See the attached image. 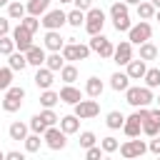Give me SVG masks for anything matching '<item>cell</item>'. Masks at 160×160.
I'll use <instances>...</instances> for the list:
<instances>
[{"label": "cell", "mask_w": 160, "mask_h": 160, "mask_svg": "<svg viewBox=\"0 0 160 160\" xmlns=\"http://www.w3.org/2000/svg\"><path fill=\"white\" fill-rule=\"evenodd\" d=\"M88 45H90V50H92V52H98V55H100V58H105V60H108V58H112V52H115L112 40H108L102 32L90 35V42H88Z\"/></svg>", "instance_id": "6da1fadb"}, {"label": "cell", "mask_w": 160, "mask_h": 160, "mask_svg": "<svg viewBox=\"0 0 160 160\" xmlns=\"http://www.w3.org/2000/svg\"><path fill=\"white\" fill-rule=\"evenodd\" d=\"M102 28H105V12L100 8H90L85 12V30L90 35H98V32H102Z\"/></svg>", "instance_id": "7a4b0ae2"}, {"label": "cell", "mask_w": 160, "mask_h": 160, "mask_svg": "<svg viewBox=\"0 0 160 160\" xmlns=\"http://www.w3.org/2000/svg\"><path fill=\"white\" fill-rule=\"evenodd\" d=\"M150 35H152V28H150L148 20H140L138 25H132V28L128 30V40H130L132 45H142V42H148Z\"/></svg>", "instance_id": "3957f363"}, {"label": "cell", "mask_w": 160, "mask_h": 160, "mask_svg": "<svg viewBox=\"0 0 160 160\" xmlns=\"http://www.w3.org/2000/svg\"><path fill=\"white\" fill-rule=\"evenodd\" d=\"M42 140H45V145H48L50 150H62V148L68 145V135H65L60 128H55V125H50V128L42 132Z\"/></svg>", "instance_id": "277c9868"}, {"label": "cell", "mask_w": 160, "mask_h": 160, "mask_svg": "<svg viewBox=\"0 0 160 160\" xmlns=\"http://www.w3.org/2000/svg\"><path fill=\"white\" fill-rule=\"evenodd\" d=\"M62 58L65 60H88L90 58V45H80V42H65L62 45Z\"/></svg>", "instance_id": "5b68a950"}, {"label": "cell", "mask_w": 160, "mask_h": 160, "mask_svg": "<svg viewBox=\"0 0 160 160\" xmlns=\"http://www.w3.org/2000/svg\"><path fill=\"white\" fill-rule=\"evenodd\" d=\"M40 22H42L45 30H60V28L68 22V12H62L60 8H58V10H48Z\"/></svg>", "instance_id": "8992f818"}, {"label": "cell", "mask_w": 160, "mask_h": 160, "mask_svg": "<svg viewBox=\"0 0 160 160\" xmlns=\"http://www.w3.org/2000/svg\"><path fill=\"white\" fill-rule=\"evenodd\" d=\"M72 108H75V115H78L80 120H90V118H95V115L100 112V105H98L95 98H92V100H80V102H75Z\"/></svg>", "instance_id": "52a82bcc"}, {"label": "cell", "mask_w": 160, "mask_h": 160, "mask_svg": "<svg viewBox=\"0 0 160 160\" xmlns=\"http://www.w3.org/2000/svg\"><path fill=\"white\" fill-rule=\"evenodd\" d=\"M12 40H15V48H18L20 52H28V50L32 48V32H30L28 28H22V25H18V28L12 30Z\"/></svg>", "instance_id": "ba28073f"}, {"label": "cell", "mask_w": 160, "mask_h": 160, "mask_svg": "<svg viewBox=\"0 0 160 160\" xmlns=\"http://www.w3.org/2000/svg\"><path fill=\"white\" fill-rule=\"evenodd\" d=\"M145 152H148V145H145L142 140H135V138H130L128 142L120 145V155H122V158H140V155H145Z\"/></svg>", "instance_id": "9c48e42d"}, {"label": "cell", "mask_w": 160, "mask_h": 160, "mask_svg": "<svg viewBox=\"0 0 160 160\" xmlns=\"http://www.w3.org/2000/svg\"><path fill=\"white\" fill-rule=\"evenodd\" d=\"M112 60H115L118 65H128V62L132 60V42H130V40H122L120 45H115Z\"/></svg>", "instance_id": "30bf717a"}, {"label": "cell", "mask_w": 160, "mask_h": 160, "mask_svg": "<svg viewBox=\"0 0 160 160\" xmlns=\"http://www.w3.org/2000/svg\"><path fill=\"white\" fill-rule=\"evenodd\" d=\"M32 80H35V85H38L40 90H48V88H52V82H55V72H52L48 65H40Z\"/></svg>", "instance_id": "8fae6325"}, {"label": "cell", "mask_w": 160, "mask_h": 160, "mask_svg": "<svg viewBox=\"0 0 160 160\" xmlns=\"http://www.w3.org/2000/svg\"><path fill=\"white\" fill-rule=\"evenodd\" d=\"M62 45H65V38L60 35V30H48V32H45V50L60 52Z\"/></svg>", "instance_id": "7c38bea8"}, {"label": "cell", "mask_w": 160, "mask_h": 160, "mask_svg": "<svg viewBox=\"0 0 160 160\" xmlns=\"http://www.w3.org/2000/svg\"><path fill=\"white\" fill-rule=\"evenodd\" d=\"M125 72L130 75V80H142L145 72H148V65H145L142 58H140V60H130V62L125 65Z\"/></svg>", "instance_id": "4fadbf2b"}, {"label": "cell", "mask_w": 160, "mask_h": 160, "mask_svg": "<svg viewBox=\"0 0 160 160\" xmlns=\"http://www.w3.org/2000/svg\"><path fill=\"white\" fill-rule=\"evenodd\" d=\"M82 100V92L78 88H72V82H65V88H60V102H68V105H75Z\"/></svg>", "instance_id": "5bb4252c"}, {"label": "cell", "mask_w": 160, "mask_h": 160, "mask_svg": "<svg viewBox=\"0 0 160 160\" xmlns=\"http://www.w3.org/2000/svg\"><path fill=\"white\" fill-rule=\"evenodd\" d=\"M122 132L128 135V138H138L140 132H142V120L132 112L130 118H125V125H122Z\"/></svg>", "instance_id": "9a60e30c"}, {"label": "cell", "mask_w": 160, "mask_h": 160, "mask_svg": "<svg viewBox=\"0 0 160 160\" xmlns=\"http://www.w3.org/2000/svg\"><path fill=\"white\" fill-rule=\"evenodd\" d=\"M60 130L65 132V135H75L78 130H80V118L72 112V115H62L60 118Z\"/></svg>", "instance_id": "2e32d148"}, {"label": "cell", "mask_w": 160, "mask_h": 160, "mask_svg": "<svg viewBox=\"0 0 160 160\" xmlns=\"http://www.w3.org/2000/svg\"><path fill=\"white\" fill-rule=\"evenodd\" d=\"M110 88H112L115 92H125V90L130 88V75H128V72H112V75H110Z\"/></svg>", "instance_id": "e0dca14e"}, {"label": "cell", "mask_w": 160, "mask_h": 160, "mask_svg": "<svg viewBox=\"0 0 160 160\" xmlns=\"http://www.w3.org/2000/svg\"><path fill=\"white\" fill-rule=\"evenodd\" d=\"M28 130H30V125H25V122H20V120H15V122H10V128H8V135H10V140H25L28 138Z\"/></svg>", "instance_id": "ac0fdd59"}, {"label": "cell", "mask_w": 160, "mask_h": 160, "mask_svg": "<svg viewBox=\"0 0 160 160\" xmlns=\"http://www.w3.org/2000/svg\"><path fill=\"white\" fill-rule=\"evenodd\" d=\"M8 65H10L12 70H20V72H22L30 62H28V55H25V52L15 50V52H10V55H8Z\"/></svg>", "instance_id": "d6986e66"}, {"label": "cell", "mask_w": 160, "mask_h": 160, "mask_svg": "<svg viewBox=\"0 0 160 160\" xmlns=\"http://www.w3.org/2000/svg\"><path fill=\"white\" fill-rule=\"evenodd\" d=\"M102 90H105V85H102L100 78H95V75L88 78V82H85V95H88V98H100Z\"/></svg>", "instance_id": "ffe728a7"}, {"label": "cell", "mask_w": 160, "mask_h": 160, "mask_svg": "<svg viewBox=\"0 0 160 160\" xmlns=\"http://www.w3.org/2000/svg\"><path fill=\"white\" fill-rule=\"evenodd\" d=\"M25 55H28V62H30V65H35V68L45 65V58H48V55H45V48H38V45H32Z\"/></svg>", "instance_id": "44dd1931"}, {"label": "cell", "mask_w": 160, "mask_h": 160, "mask_svg": "<svg viewBox=\"0 0 160 160\" xmlns=\"http://www.w3.org/2000/svg\"><path fill=\"white\" fill-rule=\"evenodd\" d=\"M155 12H158V8H155L150 0H140V2H138V18H140V20H152Z\"/></svg>", "instance_id": "7402d4cb"}, {"label": "cell", "mask_w": 160, "mask_h": 160, "mask_svg": "<svg viewBox=\"0 0 160 160\" xmlns=\"http://www.w3.org/2000/svg\"><path fill=\"white\" fill-rule=\"evenodd\" d=\"M105 125H108L110 130H120V128L125 125V115H122L120 110H110V112L105 115Z\"/></svg>", "instance_id": "603a6c76"}, {"label": "cell", "mask_w": 160, "mask_h": 160, "mask_svg": "<svg viewBox=\"0 0 160 160\" xmlns=\"http://www.w3.org/2000/svg\"><path fill=\"white\" fill-rule=\"evenodd\" d=\"M50 10V0H28V15H45Z\"/></svg>", "instance_id": "cb8c5ba5"}, {"label": "cell", "mask_w": 160, "mask_h": 160, "mask_svg": "<svg viewBox=\"0 0 160 160\" xmlns=\"http://www.w3.org/2000/svg\"><path fill=\"white\" fill-rule=\"evenodd\" d=\"M25 12H28V5H22V2H8V18L10 20H22L25 18Z\"/></svg>", "instance_id": "d4e9b609"}, {"label": "cell", "mask_w": 160, "mask_h": 160, "mask_svg": "<svg viewBox=\"0 0 160 160\" xmlns=\"http://www.w3.org/2000/svg\"><path fill=\"white\" fill-rule=\"evenodd\" d=\"M60 102V92H55V90H42V95H40V105L42 108H55Z\"/></svg>", "instance_id": "484cf974"}, {"label": "cell", "mask_w": 160, "mask_h": 160, "mask_svg": "<svg viewBox=\"0 0 160 160\" xmlns=\"http://www.w3.org/2000/svg\"><path fill=\"white\" fill-rule=\"evenodd\" d=\"M45 65H48L52 72L62 70V65H65V58H62V52H50V55L45 58Z\"/></svg>", "instance_id": "4316f807"}, {"label": "cell", "mask_w": 160, "mask_h": 160, "mask_svg": "<svg viewBox=\"0 0 160 160\" xmlns=\"http://www.w3.org/2000/svg\"><path fill=\"white\" fill-rule=\"evenodd\" d=\"M28 125H30V130H32V132H38V135H42V132H45V130L50 128V125H48V122L42 120V115H40V112H38V115H32Z\"/></svg>", "instance_id": "83f0119b"}, {"label": "cell", "mask_w": 160, "mask_h": 160, "mask_svg": "<svg viewBox=\"0 0 160 160\" xmlns=\"http://www.w3.org/2000/svg\"><path fill=\"white\" fill-rule=\"evenodd\" d=\"M68 25H72V28H80V25H85V10H70L68 12Z\"/></svg>", "instance_id": "f1b7e54d"}, {"label": "cell", "mask_w": 160, "mask_h": 160, "mask_svg": "<svg viewBox=\"0 0 160 160\" xmlns=\"http://www.w3.org/2000/svg\"><path fill=\"white\" fill-rule=\"evenodd\" d=\"M140 58H142L145 62H148V60H155V58H158V48H155L150 40L142 42V45H140Z\"/></svg>", "instance_id": "f546056e"}, {"label": "cell", "mask_w": 160, "mask_h": 160, "mask_svg": "<svg viewBox=\"0 0 160 160\" xmlns=\"http://www.w3.org/2000/svg\"><path fill=\"white\" fill-rule=\"evenodd\" d=\"M145 85L148 88H160V70L158 68H148V72H145Z\"/></svg>", "instance_id": "4dcf8cb0"}, {"label": "cell", "mask_w": 160, "mask_h": 160, "mask_svg": "<svg viewBox=\"0 0 160 160\" xmlns=\"http://www.w3.org/2000/svg\"><path fill=\"white\" fill-rule=\"evenodd\" d=\"M60 80H62V82H75V80H78V68H75V65H62Z\"/></svg>", "instance_id": "1f68e13d"}, {"label": "cell", "mask_w": 160, "mask_h": 160, "mask_svg": "<svg viewBox=\"0 0 160 160\" xmlns=\"http://www.w3.org/2000/svg\"><path fill=\"white\" fill-rule=\"evenodd\" d=\"M125 102L128 105H132V108H140V88H128L125 90Z\"/></svg>", "instance_id": "d6a6232c"}, {"label": "cell", "mask_w": 160, "mask_h": 160, "mask_svg": "<svg viewBox=\"0 0 160 160\" xmlns=\"http://www.w3.org/2000/svg\"><path fill=\"white\" fill-rule=\"evenodd\" d=\"M22 142H25V150H28V152H38V150H40V145H42V140H40V135H38V132L28 135Z\"/></svg>", "instance_id": "836d02e7"}, {"label": "cell", "mask_w": 160, "mask_h": 160, "mask_svg": "<svg viewBox=\"0 0 160 160\" xmlns=\"http://www.w3.org/2000/svg\"><path fill=\"white\" fill-rule=\"evenodd\" d=\"M18 48H15V40H12V35H2L0 38V55H10V52H15Z\"/></svg>", "instance_id": "e575fe53"}, {"label": "cell", "mask_w": 160, "mask_h": 160, "mask_svg": "<svg viewBox=\"0 0 160 160\" xmlns=\"http://www.w3.org/2000/svg\"><path fill=\"white\" fill-rule=\"evenodd\" d=\"M12 68L8 65V68H0V90H8L10 85H12Z\"/></svg>", "instance_id": "d590c367"}, {"label": "cell", "mask_w": 160, "mask_h": 160, "mask_svg": "<svg viewBox=\"0 0 160 160\" xmlns=\"http://www.w3.org/2000/svg\"><path fill=\"white\" fill-rule=\"evenodd\" d=\"M142 132H145L148 138H155V135L160 132V122H158V120H152V118H148V120L142 122Z\"/></svg>", "instance_id": "8d00e7d4"}, {"label": "cell", "mask_w": 160, "mask_h": 160, "mask_svg": "<svg viewBox=\"0 0 160 160\" xmlns=\"http://www.w3.org/2000/svg\"><path fill=\"white\" fill-rule=\"evenodd\" d=\"M20 25H22V28H28V30L35 35V32H38V28H40V20H38V15H25V18L20 20Z\"/></svg>", "instance_id": "74e56055"}, {"label": "cell", "mask_w": 160, "mask_h": 160, "mask_svg": "<svg viewBox=\"0 0 160 160\" xmlns=\"http://www.w3.org/2000/svg\"><path fill=\"white\" fill-rule=\"evenodd\" d=\"M128 15V2L122 0V2H112V8H110V18L115 20V18H125Z\"/></svg>", "instance_id": "f35d334b"}, {"label": "cell", "mask_w": 160, "mask_h": 160, "mask_svg": "<svg viewBox=\"0 0 160 160\" xmlns=\"http://www.w3.org/2000/svg\"><path fill=\"white\" fill-rule=\"evenodd\" d=\"M100 148H102L105 152H115V150H120V142H118L112 135H108V138H102V140H100Z\"/></svg>", "instance_id": "ab89813d"}, {"label": "cell", "mask_w": 160, "mask_h": 160, "mask_svg": "<svg viewBox=\"0 0 160 160\" xmlns=\"http://www.w3.org/2000/svg\"><path fill=\"white\" fill-rule=\"evenodd\" d=\"M112 28H115L118 32H128V30L132 28V22H130V18L125 15V18H115V20H112Z\"/></svg>", "instance_id": "60d3db41"}, {"label": "cell", "mask_w": 160, "mask_h": 160, "mask_svg": "<svg viewBox=\"0 0 160 160\" xmlns=\"http://www.w3.org/2000/svg\"><path fill=\"white\" fill-rule=\"evenodd\" d=\"M20 105H22V100L8 98V95H5V100H2V110H5V112H18V110H20Z\"/></svg>", "instance_id": "b9f144b4"}, {"label": "cell", "mask_w": 160, "mask_h": 160, "mask_svg": "<svg viewBox=\"0 0 160 160\" xmlns=\"http://www.w3.org/2000/svg\"><path fill=\"white\" fill-rule=\"evenodd\" d=\"M98 142V138H95V132H90V130H85V132H80V148H92Z\"/></svg>", "instance_id": "7bdbcfd3"}, {"label": "cell", "mask_w": 160, "mask_h": 160, "mask_svg": "<svg viewBox=\"0 0 160 160\" xmlns=\"http://www.w3.org/2000/svg\"><path fill=\"white\" fill-rule=\"evenodd\" d=\"M5 95H8V98H15V100H25V88H20V85H10V88L5 90Z\"/></svg>", "instance_id": "ee69618b"}, {"label": "cell", "mask_w": 160, "mask_h": 160, "mask_svg": "<svg viewBox=\"0 0 160 160\" xmlns=\"http://www.w3.org/2000/svg\"><path fill=\"white\" fill-rule=\"evenodd\" d=\"M40 115H42V120H45L48 125H55V122H60V118H58V115L52 112V108H45V110H42Z\"/></svg>", "instance_id": "f6af8a7d"}, {"label": "cell", "mask_w": 160, "mask_h": 160, "mask_svg": "<svg viewBox=\"0 0 160 160\" xmlns=\"http://www.w3.org/2000/svg\"><path fill=\"white\" fill-rule=\"evenodd\" d=\"M102 152H105V150H102L100 145H92V148L85 150V158H88V160H98V158H102Z\"/></svg>", "instance_id": "bcb514c9"}, {"label": "cell", "mask_w": 160, "mask_h": 160, "mask_svg": "<svg viewBox=\"0 0 160 160\" xmlns=\"http://www.w3.org/2000/svg\"><path fill=\"white\" fill-rule=\"evenodd\" d=\"M148 150H150L152 155H160V138H158V135H155V138L150 140V145H148Z\"/></svg>", "instance_id": "7dc6e473"}, {"label": "cell", "mask_w": 160, "mask_h": 160, "mask_svg": "<svg viewBox=\"0 0 160 160\" xmlns=\"http://www.w3.org/2000/svg\"><path fill=\"white\" fill-rule=\"evenodd\" d=\"M10 35V18H0V38Z\"/></svg>", "instance_id": "c3c4849f"}, {"label": "cell", "mask_w": 160, "mask_h": 160, "mask_svg": "<svg viewBox=\"0 0 160 160\" xmlns=\"http://www.w3.org/2000/svg\"><path fill=\"white\" fill-rule=\"evenodd\" d=\"M72 2H75V8H78V10H85V12L92 8V0H72Z\"/></svg>", "instance_id": "681fc988"}, {"label": "cell", "mask_w": 160, "mask_h": 160, "mask_svg": "<svg viewBox=\"0 0 160 160\" xmlns=\"http://www.w3.org/2000/svg\"><path fill=\"white\" fill-rule=\"evenodd\" d=\"M5 158H8V160H22L25 155H22L20 150H10V152H5Z\"/></svg>", "instance_id": "f907efd6"}, {"label": "cell", "mask_w": 160, "mask_h": 160, "mask_svg": "<svg viewBox=\"0 0 160 160\" xmlns=\"http://www.w3.org/2000/svg\"><path fill=\"white\" fill-rule=\"evenodd\" d=\"M150 118H152V120H158V122H160V108H155V110H150Z\"/></svg>", "instance_id": "816d5d0a"}, {"label": "cell", "mask_w": 160, "mask_h": 160, "mask_svg": "<svg viewBox=\"0 0 160 160\" xmlns=\"http://www.w3.org/2000/svg\"><path fill=\"white\" fill-rule=\"evenodd\" d=\"M125 2H128V5H138L140 0H125Z\"/></svg>", "instance_id": "f5cc1de1"}, {"label": "cell", "mask_w": 160, "mask_h": 160, "mask_svg": "<svg viewBox=\"0 0 160 160\" xmlns=\"http://www.w3.org/2000/svg\"><path fill=\"white\" fill-rule=\"evenodd\" d=\"M150 2H152V5H155V8H160V0H150Z\"/></svg>", "instance_id": "db71d44e"}, {"label": "cell", "mask_w": 160, "mask_h": 160, "mask_svg": "<svg viewBox=\"0 0 160 160\" xmlns=\"http://www.w3.org/2000/svg\"><path fill=\"white\" fill-rule=\"evenodd\" d=\"M8 2H10V0H0V8H2V5H8Z\"/></svg>", "instance_id": "11a10c76"}, {"label": "cell", "mask_w": 160, "mask_h": 160, "mask_svg": "<svg viewBox=\"0 0 160 160\" xmlns=\"http://www.w3.org/2000/svg\"><path fill=\"white\" fill-rule=\"evenodd\" d=\"M155 18H158V20H160V8H158V12H155Z\"/></svg>", "instance_id": "9f6ffc18"}, {"label": "cell", "mask_w": 160, "mask_h": 160, "mask_svg": "<svg viewBox=\"0 0 160 160\" xmlns=\"http://www.w3.org/2000/svg\"><path fill=\"white\" fill-rule=\"evenodd\" d=\"M2 158H5V152H2V150H0V160H2Z\"/></svg>", "instance_id": "6f0895ef"}, {"label": "cell", "mask_w": 160, "mask_h": 160, "mask_svg": "<svg viewBox=\"0 0 160 160\" xmlns=\"http://www.w3.org/2000/svg\"><path fill=\"white\" fill-rule=\"evenodd\" d=\"M60 2H72V0H60Z\"/></svg>", "instance_id": "680465c9"}, {"label": "cell", "mask_w": 160, "mask_h": 160, "mask_svg": "<svg viewBox=\"0 0 160 160\" xmlns=\"http://www.w3.org/2000/svg\"><path fill=\"white\" fill-rule=\"evenodd\" d=\"M155 100H158V105H160V98H155Z\"/></svg>", "instance_id": "91938a15"}, {"label": "cell", "mask_w": 160, "mask_h": 160, "mask_svg": "<svg viewBox=\"0 0 160 160\" xmlns=\"http://www.w3.org/2000/svg\"><path fill=\"white\" fill-rule=\"evenodd\" d=\"M0 108H2V102H0Z\"/></svg>", "instance_id": "94428289"}]
</instances>
